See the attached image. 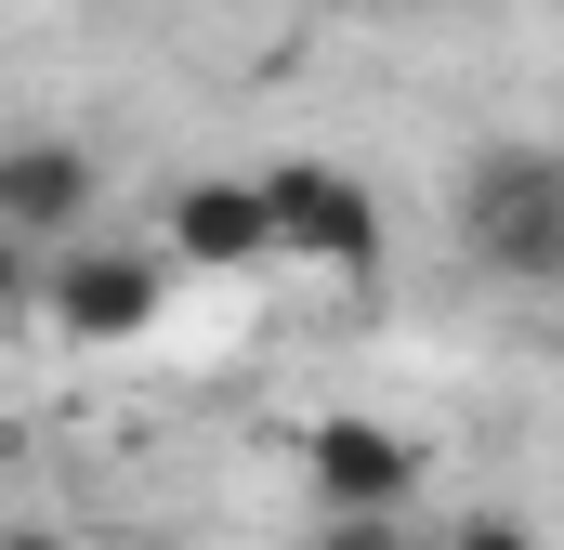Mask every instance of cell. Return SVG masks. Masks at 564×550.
Segmentation results:
<instances>
[{
    "label": "cell",
    "instance_id": "1",
    "mask_svg": "<svg viewBox=\"0 0 564 550\" xmlns=\"http://www.w3.org/2000/svg\"><path fill=\"white\" fill-rule=\"evenodd\" d=\"M459 250L499 288H564V144H473L459 170Z\"/></svg>",
    "mask_w": 564,
    "mask_h": 550
},
{
    "label": "cell",
    "instance_id": "2",
    "mask_svg": "<svg viewBox=\"0 0 564 550\" xmlns=\"http://www.w3.org/2000/svg\"><path fill=\"white\" fill-rule=\"evenodd\" d=\"M263 197H276V263L302 275H381V197H368V170H341V157H263Z\"/></svg>",
    "mask_w": 564,
    "mask_h": 550
},
{
    "label": "cell",
    "instance_id": "3",
    "mask_svg": "<svg viewBox=\"0 0 564 550\" xmlns=\"http://www.w3.org/2000/svg\"><path fill=\"white\" fill-rule=\"evenodd\" d=\"M421 432H394V419L368 407H328L315 432H302V485H315V512L328 525H394L408 498H421Z\"/></svg>",
    "mask_w": 564,
    "mask_h": 550
},
{
    "label": "cell",
    "instance_id": "4",
    "mask_svg": "<svg viewBox=\"0 0 564 550\" xmlns=\"http://www.w3.org/2000/svg\"><path fill=\"white\" fill-rule=\"evenodd\" d=\"M158 250H171V275H263L276 263V197H263V170H197V184H171Z\"/></svg>",
    "mask_w": 564,
    "mask_h": 550
},
{
    "label": "cell",
    "instance_id": "5",
    "mask_svg": "<svg viewBox=\"0 0 564 550\" xmlns=\"http://www.w3.org/2000/svg\"><path fill=\"white\" fill-rule=\"evenodd\" d=\"M171 301V250H66L53 263V328L66 341H132Z\"/></svg>",
    "mask_w": 564,
    "mask_h": 550
},
{
    "label": "cell",
    "instance_id": "6",
    "mask_svg": "<svg viewBox=\"0 0 564 550\" xmlns=\"http://www.w3.org/2000/svg\"><path fill=\"white\" fill-rule=\"evenodd\" d=\"M79 210H93V157H79V144H13V157H0V237H13V250H40V263H53V250H66V237H79Z\"/></svg>",
    "mask_w": 564,
    "mask_h": 550
},
{
    "label": "cell",
    "instance_id": "7",
    "mask_svg": "<svg viewBox=\"0 0 564 550\" xmlns=\"http://www.w3.org/2000/svg\"><path fill=\"white\" fill-rule=\"evenodd\" d=\"M433 550H539V525H525V512H459Z\"/></svg>",
    "mask_w": 564,
    "mask_h": 550
}]
</instances>
